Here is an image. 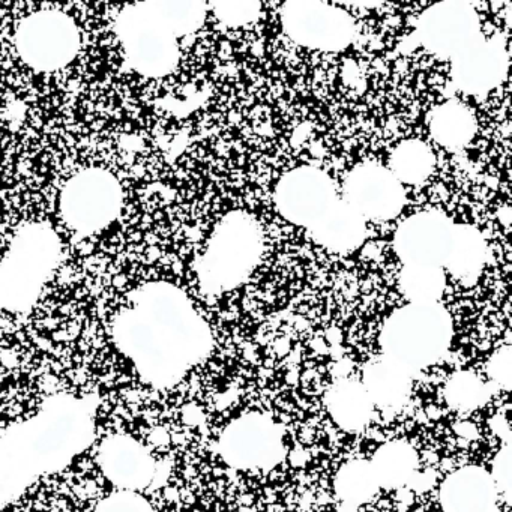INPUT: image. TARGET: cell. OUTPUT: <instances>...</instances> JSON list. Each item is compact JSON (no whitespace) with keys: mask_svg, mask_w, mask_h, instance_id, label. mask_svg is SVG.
Returning a JSON list of instances; mask_svg holds the SVG:
<instances>
[{"mask_svg":"<svg viewBox=\"0 0 512 512\" xmlns=\"http://www.w3.org/2000/svg\"><path fill=\"white\" fill-rule=\"evenodd\" d=\"M451 335V317L440 305H407L383 328L385 358L410 373L436 361L448 349Z\"/></svg>","mask_w":512,"mask_h":512,"instance_id":"1","label":"cell"},{"mask_svg":"<svg viewBox=\"0 0 512 512\" xmlns=\"http://www.w3.org/2000/svg\"><path fill=\"white\" fill-rule=\"evenodd\" d=\"M262 251L259 227L247 215L232 214L215 230L199 275L203 287L218 293L239 286L256 268Z\"/></svg>","mask_w":512,"mask_h":512,"instance_id":"2","label":"cell"},{"mask_svg":"<svg viewBox=\"0 0 512 512\" xmlns=\"http://www.w3.org/2000/svg\"><path fill=\"white\" fill-rule=\"evenodd\" d=\"M118 34L134 70L166 76L178 64L176 37L164 26L152 2L128 8L118 20Z\"/></svg>","mask_w":512,"mask_h":512,"instance_id":"3","label":"cell"},{"mask_svg":"<svg viewBox=\"0 0 512 512\" xmlns=\"http://www.w3.org/2000/svg\"><path fill=\"white\" fill-rule=\"evenodd\" d=\"M122 191L118 181L104 170H85L74 176L61 197L65 221L83 233L109 226L119 215Z\"/></svg>","mask_w":512,"mask_h":512,"instance_id":"4","label":"cell"},{"mask_svg":"<svg viewBox=\"0 0 512 512\" xmlns=\"http://www.w3.org/2000/svg\"><path fill=\"white\" fill-rule=\"evenodd\" d=\"M77 49L76 26L61 13L34 14L23 22L17 34V50L35 70H59L73 61Z\"/></svg>","mask_w":512,"mask_h":512,"instance_id":"5","label":"cell"},{"mask_svg":"<svg viewBox=\"0 0 512 512\" xmlns=\"http://www.w3.org/2000/svg\"><path fill=\"white\" fill-rule=\"evenodd\" d=\"M286 34L301 46L323 52L346 49L353 38V23L347 14L317 0H296L284 5Z\"/></svg>","mask_w":512,"mask_h":512,"instance_id":"6","label":"cell"},{"mask_svg":"<svg viewBox=\"0 0 512 512\" xmlns=\"http://www.w3.org/2000/svg\"><path fill=\"white\" fill-rule=\"evenodd\" d=\"M418 35L428 52L452 61L484 40L478 16L466 2H440L428 8L419 19Z\"/></svg>","mask_w":512,"mask_h":512,"instance_id":"7","label":"cell"},{"mask_svg":"<svg viewBox=\"0 0 512 512\" xmlns=\"http://www.w3.org/2000/svg\"><path fill=\"white\" fill-rule=\"evenodd\" d=\"M334 184L328 175L301 167L287 173L275 191L278 211L298 226L311 227L337 202Z\"/></svg>","mask_w":512,"mask_h":512,"instance_id":"8","label":"cell"},{"mask_svg":"<svg viewBox=\"0 0 512 512\" xmlns=\"http://www.w3.org/2000/svg\"><path fill=\"white\" fill-rule=\"evenodd\" d=\"M344 202L364 220H391L403 209L404 191L391 170L379 164H362L347 178Z\"/></svg>","mask_w":512,"mask_h":512,"instance_id":"9","label":"cell"},{"mask_svg":"<svg viewBox=\"0 0 512 512\" xmlns=\"http://www.w3.org/2000/svg\"><path fill=\"white\" fill-rule=\"evenodd\" d=\"M455 224L440 212L407 218L395 233V251L404 265H445Z\"/></svg>","mask_w":512,"mask_h":512,"instance_id":"10","label":"cell"},{"mask_svg":"<svg viewBox=\"0 0 512 512\" xmlns=\"http://www.w3.org/2000/svg\"><path fill=\"white\" fill-rule=\"evenodd\" d=\"M508 71V53L500 41L481 40L452 61V79L467 94L496 88Z\"/></svg>","mask_w":512,"mask_h":512,"instance_id":"11","label":"cell"},{"mask_svg":"<svg viewBox=\"0 0 512 512\" xmlns=\"http://www.w3.org/2000/svg\"><path fill=\"white\" fill-rule=\"evenodd\" d=\"M224 442L227 458L238 466H260L274 461L281 448L274 424L263 418H245L235 422L227 431Z\"/></svg>","mask_w":512,"mask_h":512,"instance_id":"12","label":"cell"},{"mask_svg":"<svg viewBox=\"0 0 512 512\" xmlns=\"http://www.w3.org/2000/svg\"><path fill=\"white\" fill-rule=\"evenodd\" d=\"M311 235L332 251L355 250L365 238V220L344 200L338 199L311 227Z\"/></svg>","mask_w":512,"mask_h":512,"instance_id":"13","label":"cell"},{"mask_svg":"<svg viewBox=\"0 0 512 512\" xmlns=\"http://www.w3.org/2000/svg\"><path fill=\"white\" fill-rule=\"evenodd\" d=\"M485 262V242L470 226H454L445 268L461 280L478 277Z\"/></svg>","mask_w":512,"mask_h":512,"instance_id":"14","label":"cell"},{"mask_svg":"<svg viewBox=\"0 0 512 512\" xmlns=\"http://www.w3.org/2000/svg\"><path fill=\"white\" fill-rule=\"evenodd\" d=\"M434 140L451 149H461L475 136L472 113L460 103H446L434 110L430 119Z\"/></svg>","mask_w":512,"mask_h":512,"instance_id":"15","label":"cell"},{"mask_svg":"<svg viewBox=\"0 0 512 512\" xmlns=\"http://www.w3.org/2000/svg\"><path fill=\"white\" fill-rule=\"evenodd\" d=\"M407 371L394 362L383 359L371 365L365 373V391L371 403L395 406L406 398L410 382Z\"/></svg>","mask_w":512,"mask_h":512,"instance_id":"16","label":"cell"},{"mask_svg":"<svg viewBox=\"0 0 512 512\" xmlns=\"http://www.w3.org/2000/svg\"><path fill=\"white\" fill-rule=\"evenodd\" d=\"M329 409L338 424L346 428H359L370 418L371 400L364 386L352 382L341 383L329 395Z\"/></svg>","mask_w":512,"mask_h":512,"instance_id":"17","label":"cell"},{"mask_svg":"<svg viewBox=\"0 0 512 512\" xmlns=\"http://www.w3.org/2000/svg\"><path fill=\"white\" fill-rule=\"evenodd\" d=\"M400 287L412 304H436L446 287L445 272L439 266H404Z\"/></svg>","mask_w":512,"mask_h":512,"instance_id":"18","label":"cell"},{"mask_svg":"<svg viewBox=\"0 0 512 512\" xmlns=\"http://www.w3.org/2000/svg\"><path fill=\"white\" fill-rule=\"evenodd\" d=\"M391 167V173L398 181L419 184L433 172L434 155L425 143L410 140L395 149Z\"/></svg>","mask_w":512,"mask_h":512,"instance_id":"19","label":"cell"},{"mask_svg":"<svg viewBox=\"0 0 512 512\" xmlns=\"http://www.w3.org/2000/svg\"><path fill=\"white\" fill-rule=\"evenodd\" d=\"M371 467L376 475L377 484L395 487L412 476L415 469V454L404 443H391L377 452Z\"/></svg>","mask_w":512,"mask_h":512,"instance_id":"20","label":"cell"},{"mask_svg":"<svg viewBox=\"0 0 512 512\" xmlns=\"http://www.w3.org/2000/svg\"><path fill=\"white\" fill-rule=\"evenodd\" d=\"M155 13L175 37L200 28L206 17L202 2H152Z\"/></svg>","mask_w":512,"mask_h":512,"instance_id":"21","label":"cell"},{"mask_svg":"<svg viewBox=\"0 0 512 512\" xmlns=\"http://www.w3.org/2000/svg\"><path fill=\"white\" fill-rule=\"evenodd\" d=\"M376 487L377 479L373 467L365 463L349 464L338 476L337 491L346 502H364L374 494Z\"/></svg>","mask_w":512,"mask_h":512,"instance_id":"22","label":"cell"},{"mask_svg":"<svg viewBox=\"0 0 512 512\" xmlns=\"http://www.w3.org/2000/svg\"><path fill=\"white\" fill-rule=\"evenodd\" d=\"M484 394V385L472 374H458L448 386V398L451 404L460 409L478 406Z\"/></svg>","mask_w":512,"mask_h":512,"instance_id":"23","label":"cell"},{"mask_svg":"<svg viewBox=\"0 0 512 512\" xmlns=\"http://www.w3.org/2000/svg\"><path fill=\"white\" fill-rule=\"evenodd\" d=\"M214 11L221 22L229 26H241L253 22L260 13L259 2L253 0H233V2H218Z\"/></svg>","mask_w":512,"mask_h":512,"instance_id":"24","label":"cell"},{"mask_svg":"<svg viewBox=\"0 0 512 512\" xmlns=\"http://www.w3.org/2000/svg\"><path fill=\"white\" fill-rule=\"evenodd\" d=\"M509 349H503L502 352L497 353L496 358L491 361V370L494 373V379L499 382H509V371H511V355Z\"/></svg>","mask_w":512,"mask_h":512,"instance_id":"25","label":"cell"}]
</instances>
